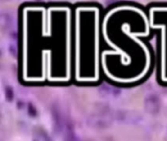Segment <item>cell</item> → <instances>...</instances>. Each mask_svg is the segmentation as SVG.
<instances>
[{
  "label": "cell",
  "mask_w": 167,
  "mask_h": 141,
  "mask_svg": "<svg viewBox=\"0 0 167 141\" xmlns=\"http://www.w3.org/2000/svg\"><path fill=\"white\" fill-rule=\"evenodd\" d=\"M146 9L123 2L108 8L102 16L101 39L107 48L101 52V71L110 81L131 85L151 72L153 53Z\"/></svg>",
  "instance_id": "6da1fadb"
},
{
  "label": "cell",
  "mask_w": 167,
  "mask_h": 141,
  "mask_svg": "<svg viewBox=\"0 0 167 141\" xmlns=\"http://www.w3.org/2000/svg\"><path fill=\"white\" fill-rule=\"evenodd\" d=\"M103 10L95 3L73 8L74 79L78 83H96L101 78V21Z\"/></svg>",
  "instance_id": "7a4b0ae2"
},
{
  "label": "cell",
  "mask_w": 167,
  "mask_h": 141,
  "mask_svg": "<svg viewBox=\"0 0 167 141\" xmlns=\"http://www.w3.org/2000/svg\"><path fill=\"white\" fill-rule=\"evenodd\" d=\"M146 12L150 30L157 37V76L160 82L167 84V4H151Z\"/></svg>",
  "instance_id": "3957f363"
},
{
  "label": "cell",
  "mask_w": 167,
  "mask_h": 141,
  "mask_svg": "<svg viewBox=\"0 0 167 141\" xmlns=\"http://www.w3.org/2000/svg\"><path fill=\"white\" fill-rule=\"evenodd\" d=\"M6 97H7L8 100L13 99V90L10 88V87H7V88H6Z\"/></svg>",
  "instance_id": "277c9868"
}]
</instances>
